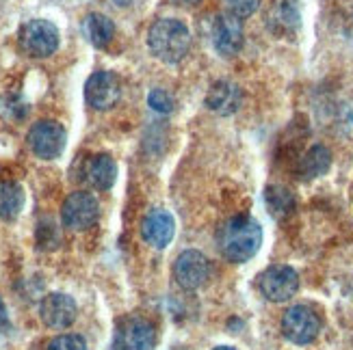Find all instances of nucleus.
Returning <instances> with one entry per match:
<instances>
[{
    "label": "nucleus",
    "mask_w": 353,
    "mask_h": 350,
    "mask_svg": "<svg viewBox=\"0 0 353 350\" xmlns=\"http://www.w3.org/2000/svg\"><path fill=\"white\" fill-rule=\"evenodd\" d=\"M48 350H87V342L83 336H76V333H65V336H59L48 344Z\"/></svg>",
    "instance_id": "22"
},
{
    "label": "nucleus",
    "mask_w": 353,
    "mask_h": 350,
    "mask_svg": "<svg viewBox=\"0 0 353 350\" xmlns=\"http://www.w3.org/2000/svg\"><path fill=\"white\" fill-rule=\"evenodd\" d=\"M148 106L159 115H170L174 111V106H176V100H174V96L170 94V91L152 89L148 94Z\"/></svg>",
    "instance_id": "21"
},
{
    "label": "nucleus",
    "mask_w": 353,
    "mask_h": 350,
    "mask_svg": "<svg viewBox=\"0 0 353 350\" xmlns=\"http://www.w3.org/2000/svg\"><path fill=\"white\" fill-rule=\"evenodd\" d=\"M187 3H195V0H187Z\"/></svg>",
    "instance_id": "28"
},
{
    "label": "nucleus",
    "mask_w": 353,
    "mask_h": 350,
    "mask_svg": "<svg viewBox=\"0 0 353 350\" xmlns=\"http://www.w3.org/2000/svg\"><path fill=\"white\" fill-rule=\"evenodd\" d=\"M332 166V154L323 145H314L305 151V156L299 162V175L303 179H314L319 175H325Z\"/></svg>",
    "instance_id": "18"
},
{
    "label": "nucleus",
    "mask_w": 353,
    "mask_h": 350,
    "mask_svg": "<svg viewBox=\"0 0 353 350\" xmlns=\"http://www.w3.org/2000/svg\"><path fill=\"white\" fill-rule=\"evenodd\" d=\"M24 188L15 182H0V219L13 221L24 208Z\"/></svg>",
    "instance_id": "19"
},
{
    "label": "nucleus",
    "mask_w": 353,
    "mask_h": 350,
    "mask_svg": "<svg viewBox=\"0 0 353 350\" xmlns=\"http://www.w3.org/2000/svg\"><path fill=\"white\" fill-rule=\"evenodd\" d=\"M217 245L225 260L234 264H245L260 251L263 227L252 217H234L219 227Z\"/></svg>",
    "instance_id": "1"
},
{
    "label": "nucleus",
    "mask_w": 353,
    "mask_h": 350,
    "mask_svg": "<svg viewBox=\"0 0 353 350\" xmlns=\"http://www.w3.org/2000/svg\"><path fill=\"white\" fill-rule=\"evenodd\" d=\"M174 234H176V221L172 217V212H167L163 208H154L148 212L141 223V236L150 247L165 249L174 240Z\"/></svg>",
    "instance_id": "12"
},
{
    "label": "nucleus",
    "mask_w": 353,
    "mask_h": 350,
    "mask_svg": "<svg viewBox=\"0 0 353 350\" xmlns=\"http://www.w3.org/2000/svg\"><path fill=\"white\" fill-rule=\"evenodd\" d=\"M117 342L126 350H152L157 344V331L143 318H130L121 327Z\"/></svg>",
    "instance_id": "14"
},
{
    "label": "nucleus",
    "mask_w": 353,
    "mask_h": 350,
    "mask_svg": "<svg viewBox=\"0 0 353 350\" xmlns=\"http://www.w3.org/2000/svg\"><path fill=\"white\" fill-rule=\"evenodd\" d=\"M208 275H210V264L199 251L189 249L178 255V260L174 264V277L184 290H197V287H202Z\"/></svg>",
    "instance_id": "10"
},
{
    "label": "nucleus",
    "mask_w": 353,
    "mask_h": 350,
    "mask_svg": "<svg viewBox=\"0 0 353 350\" xmlns=\"http://www.w3.org/2000/svg\"><path fill=\"white\" fill-rule=\"evenodd\" d=\"M148 48L163 63H180L191 48V33L176 18H161L148 30Z\"/></svg>",
    "instance_id": "2"
},
{
    "label": "nucleus",
    "mask_w": 353,
    "mask_h": 350,
    "mask_svg": "<svg viewBox=\"0 0 353 350\" xmlns=\"http://www.w3.org/2000/svg\"><path fill=\"white\" fill-rule=\"evenodd\" d=\"M85 35L96 48H106L115 37V24L104 13H89L85 20Z\"/></svg>",
    "instance_id": "17"
},
{
    "label": "nucleus",
    "mask_w": 353,
    "mask_h": 350,
    "mask_svg": "<svg viewBox=\"0 0 353 350\" xmlns=\"http://www.w3.org/2000/svg\"><path fill=\"white\" fill-rule=\"evenodd\" d=\"M126 3V0H119V5H124Z\"/></svg>",
    "instance_id": "27"
},
{
    "label": "nucleus",
    "mask_w": 353,
    "mask_h": 350,
    "mask_svg": "<svg viewBox=\"0 0 353 350\" xmlns=\"http://www.w3.org/2000/svg\"><path fill=\"white\" fill-rule=\"evenodd\" d=\"M121 96V85L119 78L113 72H94L85 83V100L91 109L96 111H109L117 104Z\"/></svg>",
    "instance_id": "8"
},
{
    "label": "nucleus",
    "mask_w": 353,
    "mask_h": 350,
    "mask_svg": "<svg viewBox=\"0 0 353 350\" xmlns=\"http://www.w3.org/2000/svg\"><path fill=\"white\" fill-rule=\"evenodd\" d=\"M210 39H212V48L221 56H234L236 52H241L245 41L241 20L232 13L217 15L210 28Z\"/></svg>",
    "instance_id": "9"
},
{
    "label": "nucleus",
    "mask_w": 353,
    "mask_h": 350,
    "mask_svg": "<svg viewBox=\"0 0 353 350\" xmlns=\"http://www.w3.org/2000/svg\"><path fill=\"white\" fill-rule=\"evenodd\" d=\"M76 314H79V307H76V300L70 294L52 292L48 296H43L39 303V318L50 329L61 331L72 327L76 320Z\"/></svg>",
    "instance_id": "11"
},
{
    "label": "nucleus",
    "mask_w": 353,
    "mask_h": 350,
    "mask_svg": "<svg viewBox=\"0 0 353 350\" xmlns=\"http://www.w3.org/2000/svg\"><path fill=\"white\" fill-rule=\"evenodd\" d=\"M243 104V91L230 80H217L212 83L206 94V106L221 117L234 115Z\"/></svg>",
    "instance_id": "13"
},
{
    "label": "nucleus",
    "mask_w": 353,
    "mask_h": 350,
    "mask_svg": "<svg viewBox=\"0 0 353 350\" xmlns=\"http://www.w3.org/2000/svg\"><path fill=\"white\" fill-rule=\"evenodd\" d=\"M265 199H267L269 212L273 217H286L295 208V197L290 195V190H286L282 186H269Z\"/></svg>",
    "instance_id": "20"
},
{
    "label": "nucleus",
    "mask_w": 353,
    "mask_h": 350,
    "mask_svg": "<svg viewBox=\"0 0 353 350\" xmlns=\"http://www.w3.org/2000/svg\"><path fill=\"white\" fill-rule=\"evenodd\" d=\"M87 182L98 190H109L117 179V164L109 154L91 156L85 164Z\"/></svg>",
    "instance_id": "15"
},
{
    "label": "nucleus",
    "mask_w": 353,
    "mask_h": 350,
    "mask_svg": "<svg viewBox=\"0 0 353 350\" xmlns=\"http://www.w3.org/2000/svg\"><path fill=\"white\" fill-rule=\"evenodd\" d=\"M228 13L236 15V18H250V15L260 7V0H223Z\"/></svg>",
    "instance_id": "23"
},
{
    "label": "nucleus",
    "mask_w": 353,
    "mask_h": 350,
    "mask_svg": "<svg viewBox=\"0 0 353 350\" xmlns=\"http://www.w3.org/2000/svg\"><path fill=\"white\" fill-rule=\"evenodd\" d=\"M111 350H126V348H124V346H121V344H119V342L115 340V344L111 346Z\"/></svg>",
    "instance_id": "25"
},
{
    "label": "nucleus",
    "mask_w": 353,
    "mask_h": 350,
    "mask_svg": "<svg viewBox=\"0 0 353 350\" xmlns=\"http://www.w3.org/2000/svg\"><path fill=\"white\" fill-rule=\"evenodd\" d=\"M28 147L30 151L41 160H54L63 154L68 145V132L65 128L54 119H41L28 130Z\"/></svg>",
    "instance_id": "3"
},
{
    "label": "nucleus",
    "mask_w": 353,
    "mask_h": 350,
    "mask_svg": "<svg viewBox=\"0 0 353 350\" xmlns=\"http://www.w3.org/2000/svg\"><path fill=\"white\" fill-rule=\"evenodd\" d=\"M258 287L267 300L284 303L297 294L299 275L295 272V268H290L286 264H275V266H269L263 275L258 277Z\"/></svg>",
    "instance_id": "6"
},
{
    "label": "nucleus",
    "mask_w": 353,
    "mask_h": 350,
    "mask_svg": "<svg viewBox=\"0 0 353 350\" xmlns=\"http://www.w3.org/2000/svg\"><path fill=\"white\" fill-rule=\"evenodd\" d=\"M282 333L293 344H312L321 333V318L308 305H293L282 316Z\"/></svg>",
    "instance_id": "5"
},
{
    "label": "nucleus",
    "mask_w": 353,
    "mask_h": 350,
    "mask_svg": "<svg viewBox=\"0 0 353 350\" xmlns=\"http://www.w3.org/2000/svg\"><path fill=\"white\" fill-rule=\"evenodd\" d=\"M9 327V316H7V307H5V303L0 300V329H5Z\"/></svg>",
    "instance_id": "24"
},
{
    "label": "nucleus",
    "mask_w": 353,
    "mask_h": 350,
    "mask_svg": "<svg viewBox=\"0 0 353 350\" xmlns=\"http://www.w3.org/2000/svg\"><path fill=\"white\" fill-rule=\"evenodd\" d=\"M212 350H236V348H230V346H217V348H212Z\"/></svg>",
    "instance_id": "26"
},
{
    "label": "nucleus",
    "mask_w": 353,
    "mask_h": 350,
    "mask_svg": "<svg viewBox=\"0 0 353 350\" xmlns=\"http://www.w3.org/2000/svg\"><path fill=\"white\" fill-rule=\"evenodd\" d=\"M269 26L278 35H290L299 26V5L297 0H275L269 13Z\"/></svg>",
    "instance_id": "16"
},
{
    "label": "nucleus",
    "mask_w": 353,
    "mask_h": 350,
    "mask_svg": "<svg viewBox=\"0 0 353 350\" xmlns=\"http://www.w3.org/2000/svg\"><path fill=\"white\" fill-rule=\"evenodd\" d=\"M100 217V204L91 193L76 190L72 193L68 199L63 201L61 208V221L68 227V230H89Z\"/></svg>",
    "instance_id": "7"
},
{
    "label": "nucleus",
    "mask_w": 353,
    "mask_h": 350,
    "mask_svg": "<svg viewBox=\"0 0 353 350\" xmlns=\"http://www.w3.org/2000/svg\"><path fill=\"white\" fill-rule=\"evenodd\" d=\"M59 28L43 18H35L28 20L22 28H20V45L24 48V52L33 58H48L57 52L59 48Z\"/></svg>",
    "instance_id": "4"
}]
</instances>
